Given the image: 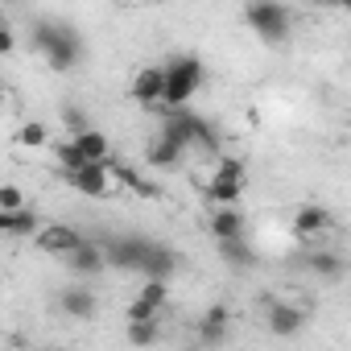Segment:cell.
Returning <instances> with one entry per match:
<instances>
[{
	"instance_id": "8",
	"label": "cell",
	"mask_w": 351,
	"mask_h": 351,
	"mask_svg": "<svg viewBox=\"0 0 351 351\" xmlns=\"http://www.w3.org/2000/svg\"><path fill=\"white\" fill-rule=\"evenodd\" d=\"M145 236H116L104 244V261L112 269H124V273H136L141 269V256H145Z\"/></svg>"
},
{
	"instance_id": "20",
	"label": "cell",
	"mask_w": 351,
	"mask_h": 351,
	"mask_svg": "<svg viewBox=\"0 0 351 351\" xmlns=\"http://www.w3.org/2000/svg\"><path fill=\"white\" fill-rule=\"evenodd\" d=\"M215 244H219V256H223L232 269H252V265H256V252L248 248L244 236H223V240H215Z\"/></svg>"
},
{
	"instance_id": "31",
	"label": "cell",
	"mask_w": 351,
	"mask_h": 351,
	"mask_svg": "<svg viewBox=\"0 0 351 351\" xmlns=\"http://www.w3.org/2000/svg\"><path fill=\"white\" fill-rule=\"evenodd\" d=\"M112 5H132V0H112Z\"/></svg>"
},
{
	"instance_id": "3",
	"label": "cell",
	"mask_w": 351,
	"mask_h": 351,
	"mask_svg": "<svg viewBox=\"0 0 351 351\" xmlns=\"http://www.w3.org/2000/svg\"><path fill=\"white\" fill-rule=\"evenodd\" d=\"M161 132L169 136V141H178L182 149H219V132L211 128V120L207 116H199V112H191L186 104L182 108H165V116H161Z\"/></svg>"
},
{
	"instance_id": "30",
	"label": "cell",
	"mask_w": 351,
	"mask_h": 351,
	"mask_svg": "<svg viewBox=\"0 0 351 351\" xmlns=\"http://www.w3.org/2000/svg\"><path fill=\"white\" fill-rule=\"evenodd\" d=\"M310 5H322V9H347L351 0H310Z\"/></svg>"
},
{
	"instance_id": "11",
	"label": "cell",
	"mask_w": 351,
	"mask_h": 351,
	"mask_svg": "<svg viewBox=\"0 0 351 351\" xmlns=\"http://www.w3.org/2000/svg\"><path fill=\"white\" fill-rule=\"evenodd\" d=\"M330 228H335V219H330V211L318 207V203H306V207L293 211V232H298L302 240H318V236L330 232Z\"/></svg>"
},
{
	"instance_id": "16",
	"label": "cell",
	"mask_w": 351,
	"mask_h": 351,
	"mask_svg": "<svg viewBox=\"0 0 351 351\" xmlns=\"http://www.w3.org/2000/svg\"><path fill=\"white\" fill-rule=\"evenodd\" d=\"M182 153H186V149H182L178 141H169L165 132H157V136L149 141V149H145V161H149L153 169H173V165L182 161Z\"/></svg>"
},
{
	"instance_id": "22",
	"label": "cell",
	"mask_w": 351,
	"mask_h": 351,
	"mask_svg": "<svg viewBox=\"0 0 351 351\" xmlns=\"http://www.w3.org/2000/svg\"><path fill=\"white\" fill-rule=\"evenodd\" d=\"M157 339H161L157 318H132V322H128V343H136V347H153Z\"/></svg>"
},
{
	"instance_id": "12",
	"label": "cell",
	"mask_w": 351,
	"mask_h": 351,
	"mask_svg": "<svg viewBox=\"0 0 351 351\" xmlns=\"http://www.w3.org/2000/svg\"><path fill=\"white\" fill-rule=\"evenodd\" d=\"M58 306H62V314L75 318V322H87V318H95V310H99V302H95V293H91L87 285H66V289L58 293Z\"/></svg>"
},
{
	"instance_id": "13",
	"label": "cell",
	"mask_w": 351,
	"mask_h": 351,
	"mask_svg": "<svg viewBox=\"0 0 351 351\" xmlns=\"http://www.w3.org/2000/svg\"><path fill=\"white\" fill-rule=\"evenodd\" d=\"M42 228V215L34 207H0V236H34Z\"/></svg>"
},
{
	"instance_id": "23",
	"label": "cell",
	"mask_w": 351,
	"mask_h": 351,
	"mask_svg": "<svg viewBox=\"0 0 351 351\" xmlns=\"http://www.w3.org/2000/svg\"><path fill=\"white\" fill-rule=\"evenodd\" d=\"M136 298L161 314V306L169 302V281H153V277H145V285H141V293H136Z\"/></svg>"
},
{
	"instance_id": "32",
	"label": "cell",
	"mask_w": 351,
	"mask_h": 351,
	"mask_svg": "<svg viewBox=\"0 0 351 351\" xmlns=\"http://www.w3.org/2000/svg\"><path fill=\"white\" fill-rule=\"evenodd\" d=\"M0 104H5V87H0Z\"/></svg>"
},
{
	"instance_id": "10",
	"label": "cell",
	"mask_w": 351,
	"mask_h": 351,
	"mask_svg": "<svg viewBox=\"0 0 351 351\" xmlns=\"http://www.w3.org/2000/svg\"><path fill=\"white\" fill-rule=\"evenodd\" d=\"M161 87H165V71H161V66H141V71L132 75V83H128V95H132L136 104L153 108V104H161Z\"/></svg>"
},
{
	"instance_id": "27",
	"label": "cell",
	"mask_w": 351,
	"mask_h": 351,
	"mask_svg": "<svg viewBox=\"0 0 351 351\" xmlns=\"http://www.w3.org/2000/svg\"><path fill=\"white\" fill-rule=\"evenodd\" d=\"M124 318H128V322H132V318H157V310H153V306H145L141 298H132V302H128V310H124Z\"/></svg>"
},
{
	"instance_id": "33",
	"label": "cell",
	"mask_w": 351,
	"mask_h": 351,
	"mask_svg": "<svg viewBox=\"0 0 351 351\" xmlns=\"http://www.w3.org/2000/svg\"><path fill=\"white\" fill-rule=\"evenodd\" d=\"M5 5H13V0H5Z\"/></svg>"
},
{
	"instance_id": "1",
	"label": "cell",
	"mask_w": 351,
	"mask_h": 351,
	"mask_svg": "<svg viewBox=\"0 0 351 351\" xmlns=\"http://www.w3.org/2000/svg\"><path fill=\"white\" fill-rule=\"evenodd\" d=\"M29 46L46 58V66H50L54 75L75 71V66L83 62V54H87V46H83L79 29H75V25H66V21H38V25H34V34H29Z\"/></svg>"
},
{
	"instance_id": "7",
	"label": "cell",
	"mask_w": 351,
	"mask_h": 351,
	"mask_svg": "<svg viewBox=\"0 0 351 351\" xmlns=\"http://www.w3.org/2000/svg\"><path fill=\"white\" fill-rule=\"evenodd\" d=\"M178 252H173L169 244H161V240H149L145 244V256H141V277H153V281H169L173 273H178Z\"/></svg>"
},
{
	"instance_id": "6",
	"label": "cell",
	"mask_w": 351,
	"mask_h": 351,
	"mask_svg": "<svg viewBox=\"0 0 351 351\" xmlns=\"http://www.w3.org/2000/svg\"><path fill=\"white\" fill-rule=\"evenodd\" d=\"M66 182H71L79 195H87V199H108V195L116 191L112 165H108V161H83V165L66 169Z\"/></svg>"
},
{
	"instance_id": "2",
	"label": "cell",
	"mask_w": 351,
	"mask_h": 351,
	"mask_svg": "<svg viewBox=\"0 0 351 351\" xmlns=\"http://www.w3.org/2000/svg\"><path fill=\"white\" fill-rule=\"evenodd\" d=\"M161 71H165V87H161V104L165 108L191 104L199 95V87H203V75H207L199 54H173Z\"/></svg>"
},
{
	"instance_id": "21",
	"label": "cell",
	"mask_w": 351,
	"mask_h": 351,
	"mask_svg": "<svg viewBox=\"0 0 351 351\" xmlns=\"http://www.w3.org/2000/svg\"><path fill=\"white\" fill-rule=\"evenodd\" d=\"M17 145H21V149H46V145H50V128H46L42 120H25V124L17 128Z\"/></svg>"
},
{
	"instance_id": "4",
	"label": "cell",
	"mask_w": 351,
	"mask_h": 351,
	"mask_svg": "<svg viewBox=\"0 0 351 351\" xmlns=\"http://www.w3.org/2000/svg\"><path fill=\"white\" fill-rule=\"evenodd\" d=\"M244 21H248V29H252L261 42H269V46H281V42L289 38V29H293V17H289V9L281 5V0H248Z\"/></svg>"
},
{
	"instance_id": "9",
	"label": "cell",
	"mask_w": 351,
	"mask_h": 351,
	"mask_svg": "<svg viewBox=\"0 0 351 351\" xmlns=\"http://www.w3.org/2000/svg\"><path fill=\"white\" fill-rule=\"evenodd\" d=\"M79 232L71 228V223H50V228H38L34 232V244H38V252H50V256H66L71 248H79Z\"/></svg>"
},
{
	"instance_id": "26",
	"label": "cell",
	"mask_w": 351,
	"mask_h": 351,
	"mask_svg": "<svg viewBox=\"0 0 351 351\" xmlns=\"http://www.w3.org/2000/svg\"><path fill=\"white\" fill-rule=\"evenodd\" d=\"M21 203H25L21 186H13V182H0V207H21Z\"/></svg>"
},
{
	"instance_id": "18",
	"label": "cell",
	"mask_w": 351,
	"mask_h": 351,
	"mask_svg": "<svg viewBox=\"0 0 351 351\" xmlns=\"http://www.w3.org/2000/svg\"><path fill=\"white\" fill-rule=\"evenodd\" d=\"M228 322H232V310L228 306H207L203 318H199V339L203 343H219L228 335Z\"/></svg>"
},
{
	"instance_id": "15",
	"label": "cell",
	"mask_w": 351,
	"mask_h": 351,
	"mask_svg": "<svg viewBox=\"0 0 351 351\" xmlns=\"http://www.w3.org/2000/svg\"><path fill=\"white\" fill-rule=\"evenodd\" d=\"M71 145L79 149V157H83V161H108V157H112V141H108L99 128H91V124H87V128H79V132L71 136Z\"/></svg>"
},
{
	"instance_id": "29",
	"label": "cell",
	"mask_w": 351,
	"mask_h": 351,
	"mask_svg": "<svg viewBox=\"0 0 351 351\" xmlns=\"http://www.w3.org/2000/svg\"><path fill=\"white\" fill-rule=\"evenodd\" d=\"M62 124H66L71 132H79V128H87V116H83L79 108H66V112H62Z\"/></svg>"
},
{
	"instance_id": "24",
	"label": "cell",
	"mask_w": 351,
	"mask_h": 351,
	"mask_svg": "<svg viewBox=\"0 0 351 351\" xmlns=\"http://www.w3.org/2000/svg\"><path fill=\"white\" fill-rule=\"evenodd\" d=\"M310 269H314L322 281H335V277H343V261H339L335 252H314V256H310Z\"/></svg>"
},
{
	"instance_id": "5",
	"label": "cell",
	"mask_w": 351,
	"mask_h": 351,
	"mask_svg": "<svg viewBox=\"0 0 351 351\" xmlns=\"http://www.w3.org/2000/svg\"><path fill=\"white\" fill-rule=\"evenodd\" d=\"M244 182H248V169L240 157H219L211 182H207V199L211 203H236L244 195Z\"/></svg>"
},
{
	"instance_id": "25",
	"label": "cell",
	"mask_w": 351,
	"mask_h": 351,
	"mask_svg": "<svg viewBox=\"0 0 351 351\" xmlns=\"http://www.w3.org/2000/svg\"><path fill=\"white\" fill-rule=\"evenodd\" d=\"M54 161H58L62 169H75V165H83V157H79V149H75L71 141H54Z\"/></svg>"
},
{
	"instance_id": "19",
	"label": "cell",
	"mask_w": 351,
	"mask_h": 351,
	"mask_svg": "<svg viewBox=\"0 0 351 351\" xmlns=\"http://www.w3.org/2000/svg\"><path fill=\"white\" fill-rule=\"evenodd\" d=\"M211 236L223 240V236H244V215L232 207V203H215V215H211Z\"/></svg>"
},
{
	"instance_id": "17",
	"label": "cell",
	"mask_w": 351,
	"mask_h": 351,
	"mask_svg": "<svg viewBox=\"0 0 351 351\" xmlns=\"http://www.w3.org/2000/svg\"><path fill=\"white\" fill-rule=\"evenodd\" d=\"M302 326H306V310L302 306H285V302L269 306V330L273 335H298Z\"/></svg>"
},
{
	"instance_id": "28",
	"label": "cell",
	"mask_w": 351,
	"mask_h": 351,
	"mask_svg": "<svg viewBox=\"0 0 351 351\" xmlns=\"http://www.w3.org/2000/svg\"><path fill=\"white\" fill-rule=\"evenodd\" d=\"M13 50H17V34H13L5 21H0V58H9Z\"/></svg>"
},
{
	"instance_id": "14",
	"label": "cell",
	"mask_w": 351,
	"mask_h": 351,
	"mask_svg": "<svg viewBox=\"0 0 351 351\" xmlns=\"http://www.w3.org/2000/svg\"><path fill=\"white\" fill-rule=\"evenodd\" d=\"M66 265H71L79 277H95V273H104V269H108V261H104V244L79 240V248L66 252Z\"/></svg>"
}]
</instances>
